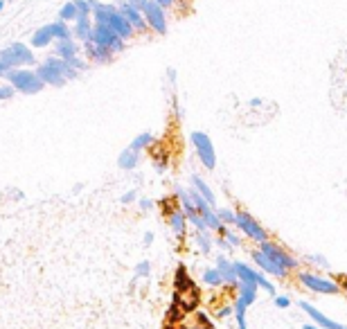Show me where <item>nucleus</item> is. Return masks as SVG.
I'll use <instances>...</instances> for the list:
<instances>
[{
  "mask_svg": "<svg viewBox=\"0 0 347 329\" xmlns=\"http://www.w3.org/2000/svg\"><path fill=\"white\" fill-rule=\"evenodd\" d=\"M36 75L41 77V81H43L45 86H57V88H61V86H66L68 79H75V77L79 75V70H75V68L70 66V61H66V59L50 57L36 68Z\"/></svg>",
  "mask_w": 347,
  "mask_h": 329,
  "instance_id": "nucleus-2",
  "label": "nucleus"
},
{
  "mask_svg": "<svg viewBox=\"0 0 347 329\" xmlns=\"http://www.w3.org/2000/svg\"><path fill=\"white\" fill-rule=\"evenodd\" d=\"M275 304H277L279 309H286V306L291 304V300H288L286 295H275Z\"/></svg>",
  "mask_w": 347,
  "mask_h": 329,
  "instance_id": "nucleus-34",
  "label": "nucleus"
},
{
  "mask_svg": "<svg viewBox=\"0 0 347 329\" xmlns=\"http://www.w3.org/2000/svg\"><path fill=\"white\" fill-rule=\"evenodd\" d=\"M156 3L160 5V7L165 9V12H167V9H171V7H174V0H156Z\"/></svg>",
  "mask_w": 347,
  "mask_h": 329,
  "instance_id": "nucleus-38",
  "label": "nucleus"
},
{
  "mask_svg": "<svg viewBox=\"0 0 347 329\" xmlns=\"http://www.w3.org/2000/svg\"><path fill=\"white\" fill-rule=\"evenodd\" d=\"M153 144V135L151 133H140V135H135L133 138V142L129 144V149H133V151H142V149H147V147H151Z\"/></svg>",
  "mask_w": 347,
  "mask_h": 329,
  "instance_id": "nucleus-25",
  "label": "nucleus"
},
{
  "mask_svg": "<svg viewBox=\"0 0 347 329\" xmlns=\"http://www.w3.org/2000/svg\"><path fill=\"white\" fill-rule=\"evenodd\" d=\"M14 97V86H0V102H5V99H12Z\"/></svg>",
  "mask_w": 347,
  "mask_h": 329,
  "instance_id": "nucleus-31",
  "label": "nucleus"
},
{
  "mask_svg": "<svg viewBox=\"0 0 347 329\" xmlns=\"http://www.w3.org/2000/svg\"><path fill=\"white\" fill-rule=\"evenodd\" d=\"M169 228L178 239H185V234H187V216H185L183 210L169 212Z\"/></svg>",
  "mask_w": 347,
  "mask_h": 329,
  "instance_id": "nucleus-15",
  "label": "nucleus"
},
{
  "mask_svg": "<svg viewBox=\"0 0 347 329\" xmlns=\"http://www.w3.org/2000/svg\"><path fill=\"white\" fill-rule=\"evenodd\" d=\"M216 214L223 225H234V221H237V212H232L230 207H216Z\"/></svg>",
  "mask_w": 347,
  "mask_h": 329,
  "instance_id": "nucleus-27",
  "label": "nucleus"
},
{
  "mask_svg": "<svg viewBox=\"0 0 347 329\" xmlns=\"http://www.w3.org/2000/svg\"><path fill=\"white\" fill-rule=\"evenodd\" d=\"M117 9H120V12L124 14V18L131 23V27H133V30L138 32V34H144V32L149 30L147 21H144V16H142V9L133 7V5H131L129 0H120V5H117Z\"/></svg>",
  "mask_w": 347,
  "mask_h": 329,
  "instance_id": "nucleus-11",
  "label": "nucleus"
},
{
  "mask_svg": "<svg viewBox=\"0 0 347 329\" xmlns=\"http://www.w3.org/2000/svg\"><path fill=\"white\" fill-rule=\"evenodd\" d=\"M216 246H219V248H223V250H230V248H232L228 241H225V237H223V234H221V237L216 239Z\"/></svg>",
  "mask_w": 347,
  "mask_h": 329,
  "instance_id": "nucleus-35",
  "label": "nucleus"
},
{
  "mask_svg": "<svg viewBox=\"0 0 347 329\" xmlns=\"http://www.w3.org/2000/svg\"><path fill=\"white\" fill-rule=\"evenodd\" d=\"M203 282H205L207 286H214V288L225 286V282H223V277H221V273H219V268H216V266L203 270Z\"/></svg>",
  "mask_w": 347,
  "mask_h": 329,
  "instance_id": "nucleus-23",
  "label": "nucleus"
},
{
  "mask_svg": "<svg viewBox=\"0 0 347 329\" xmlns=\"http://www.w3.org/2000/svg\"><path fill=\"white\" fill-rule=\"evenodd\" d=\"M52 41L54 39H52V34H50L48 25H43V27H39V30L34 32V36L30 39V43H32V48H48Z\"/></svg>",
  "mask_w": 347,
  "mask_h": 329,
  "instance_id": "nucleus-22",
  "label": "nucleus"
},
{
  "mask_svg": "<svg viewBox=\"0 0 347 329\" xmlns=\"http://www.w3.org/2000/svg\"><path fill=\"white\" fill-rule=\"evenodd\" d=\"M194 237V243H196L198 246V250L203 252V255H210V250H212V239H210V230H207V232H194L192 234Z\"/></svg>",
  "mask_w": 347,
  "mask_h": 329,
  "instance_id": "nucleus-24",
  "label": "nucleus"
},
{
  "mask_svg": "<svg viewBox=\"0 0 347 329\" xmlns=\"http://www.w3.org/2000/svg\"><path fill=\"white\" fill-rule=\"evenodd\" d=\"M90 41L95 45H102V48H108L113 54L122 52L124 50V41L106 25H99V23H93V34H90Z\"/></svg>",
  "mask_w": 347,
  "mask_h": 329,
  "instance_id": "nucleus-10",
  "label": "nucleus"
},
{
  "mask_svg": "<svg viewBox=\"0 0 347 329\" xmlns=\"http://www.w3.org/2000/svg\"><path fill=\"white\" fill-rule=\"evenodd\" d=\"M223 237H225V241H228L232 248H239V246H241V237H239L237 232H232V230H228V228H225Z\"/></svg>",
  "mask_w": 347,
  "mask_h": 329,
  "instance_id": "nucleus-29",
  "label": "nucleus"
},
{
  "mask_svg": "<svg viewBox=\"0 0 347 329\" xmlns=\"http://www.w3.org/2000/svg\"><path fill=\"white\" fill-rule=\"evenodd\" d=\"M153 243V232H147L144 234V246H151Z\"/></svg>",
  "mask_w": 347,
  "mask_h": 329,
  "instance_id": "nucleus-39",
  "label": "nucleus"
},
{
  "mask_svg": "<svg viewBox=\"0 0 347 329\" xmlns=\"http://www.w3.org/2000/svg\"><path fill=\"white\" fill-rule=\"evenodd\" d=\"M300 309H304L306 313L311 315V320H313L320 329H347V324H340V322H336V320L327 318V315L320 313L313 304H309V302H304V300H300Z\"/></svg>",
  "mask_w": 347,
  "mask_h": 329,
  "instance_id": "nucleus-12",
  "label": "nucleus"
},
{
  "mask_svg": "<svg viewBox=\"0 0 347 329\" xmlns=\"http://www.w3.org/2000/svg\"><path fill=\"white\" fill-rule=\"evenodd\" d=\"M72 3H75L79 16H90V14H93V7H90L88 0H72Z\"/></svg>",
  "mask_w": 347,
  "mask_h": 329,
  "instance_id": "nucleus-28",
  "label": "nucleus"
},
{
  "mask_svg": "<svg viewBox=\"0 0 347 329\" xmlns=\"http://www.w3.org/2000/svg\"><path fill=\"white\" fill-rule=\"evenodd\" d=\"M135 198H138V192H135V189H129V192H124V194L120 196V201L124 203V205H129V203H133Z\"/></svg>",
  "mask_w": 347,
  "mask_h": 329,
  "instance_id": "nucleus-32",
  "label": "nucleus"
},
{
  "mask_svg": "<svg viewBox=\"0 0 347 329\" xmlns=\"http://www.w3.org/2000/svg\"><path fill=\"white\" fill-rule=\"evenodd\" d=\"M142 16H144V21H147V25L151 32H156V34H160V36L167 34V14L156 0H144Z\"/></svg>",
  "mask_w": 347,
  "mask_h": 329,
  "instance_id": "nucleus-9",
  "label": "nucleus"
},
{
  "mask_svg": "<svg viewBox=\"0 0 347 329\" xmlns=\"http://www.w3.org/2000/svg\"><path fill=\"white\" fill-rule=\"evenodd\" d=\"M5 79L9 81V86H14V90L25 95L41 93L45 86L41 77L36 75V70H30V68H12V70L5 72Z\"/></svg>",
  "mask_w": 347,
  "mask_h": 329,
  "instance_id": "nucleus-3",
  "label": "nucleus"
},
{
  "mask_svg": "<svg viewBox=\"0 0 347 329\" xmlns=\"http://www.w3.org/2000/svg\"><path fill=\"white\" fill-rule=\"evenodd\" d=\"M234 225H237L239 232L246 234L250 241H255V243L268 241V232L264 230V225H261L252 214H248V212H237V221H234Z\"/></svg>",
  "mask_w": 347,
  "mask_h": 329,
  "instance_id": "nucleus-8",
  "label": "nucleus"
},
{
  "mask_svg": "<svg viewBox=\"0 0 347 329\" xmlns=\"http://www.w3.org/2000/svg\"><path fill=\"white\" fill-rule=\"evenodd\" d=\"M302 329H320L315 322H309V324H302Z\"/></svg>",
  "mask_w": 347,
  "mask_h": 329,
  "instance_id": "nucleus-43",
  "label": "nucleus"
},
{
  "mask_svg": "<svg viewBox=\"0 0 347 329\" xmlns=\"http://www.w3.org/2000/svg\"><path fill=\"white\" fill-rule=\"evenodd\" d=\"M216 268H219V273H221V277H223L225 286H230L232 291H237L239 277H237V270H234L232 261H228V257H225V255H219V257H216Z\"/></svg>",
  "mask_w": 347,
  "mask_h": 329,
  "instance_id": "nucleus-13",
  "label": "nucleus"
},
{
  "mask_svg": "<svg viewBox=\"0 0 347 329\" xmlns=\"http://www.w3.org/2000/svg\"><path fill=\"white\" fill-rule=\"evenodd\" d=\"M79 18V12H77V7H75V3H66L61 9H59V21H63V23H70V21H77Z\"/></svg>",
  "mask_w": 347,
  "mask_h": 329,
  "instance_id": "nucleus-26",
  "label": "nucleus"
},
{
  "mask_svg": "<svg viewBox=\"0 0 347 329\" xmlns=\"http://www.w3.org/2000/svg\"><path fill=\"white\" fill-rule=\"evenodd\" d=\"M3 9H5V3H3V0H0V12H3Z\"/></svg>",
  "mask_w": 347,
  "mask_h": 329,
  "instance_id": "nucleus-45",
  "label": "nucleus"
},
{
  "mask_svg": "<svg viewBox=\"0 0 347 329\" xmlns=\"http://www.w3.org/2000/svg\"><path fill=\"white\" fill-rule=\"evenodd\" d=\"M140 207H142V210H151L153 201H151V198H140Z\"/></svg>",
  "mask_w": 347,
  "mask_h": 329,
  "instance_id": "nucleus-36",
  "label": "nucleus"
},
{
  "mask_svg": "<svg viewBox=\"0 0 347 329\" xmlns=\"http://www.w3.org/2000/svg\"><path fill=\"white\" fill-rule=\"evenodd\" d=\"M192 187H194V189H196V192H198V194H201V196H203V198H205V201H207V203H210V205H212V207H214V203H216V201H214V192H212V189H210V185H207V183H205V180H203V178H201V176L192 174Z\"/></svg>",
  "mask_w": 347,
  "mask_h": 329,
  "instance_id": "nucleus-19",
  "label": "nucleus"
},
{
  "mask_svg": "<svg viewBox=\"0 0 347 329\" xmlns=\"http://www.w3.org/2000/svg\"><path fill=\"white\" fill-rule=\"evenodd\" d=\"M338 286H340V291L347 293V277H340V284H338Z\"/></svg>",
  "mask_w": 347,
  "mask_h": 329,
  "instance_id": "nucleus-41",
  "label": "nucleus"
},
{
  "mask_svg": "<svg viewBox=\"0 0 347 329\" xmlns=\"http://www.w3.org/2000/svg\"><path fill=\"white\" fill-rule=\"evenodd\" d=\"M250 257H252V261H255V264H257V268H259V270H264V273L275 275V277H286V275H288L286 270H284V268H279V266L275 264V261H270L268 257H266L261 250H252V252H250Z\"/></svg>",
  "mask_w": 347,
  "mask_h": 329,
  "instance_id": "nucleus-14",
  "label": "nucleus"
},
{
  "mask_svg": "<svg viewBox=\"0 0 347 329\" xmlns=\"http://www.w3.org/2000/svg\"><path fill=\"white\" fill-rule=\"evenodd\" d=\"M48 30H50V34H52V39H54V41L72 39V30L68 27V23H63V21H54V23H50Z\"/></svg>",
  "mask_w": 347,
  "mask_h": 329,
  "instance_id": "nucleus-21",
  "label": "nucleus"
},
{
  "mask_svg": "<svg viewBox=\"0 0 347 329\" xmlns=\"http://www.w3.org/2000/svg\"><path fill=\"white\" fill-rule=\"evenodd\" d=\"M250 106H252V108L261 106V99H259V97H252V99H250Z\"/></svg>",
  "mask_w": 347,
  "mask_h": 329,
  "instance_id": "nucleus-40",
  "label": "nucleus"
},
{
  "mask_svg": "<svg viewBox=\"0 0 347 329\" xmlns=\"http://www.w3.org/2000/svg\"><path fill=\"white\" fill-rule=\"evenodd\" d=\"M57 57H59V59H66V61H70L72 57H77V43H75L72 39L57 41Z\"/></svg>",
  "mask_w": 347,
  "mask_h": 329,
  "instance_id": "nucleus-20",
  "label": "nucleus"
},
{
  "mask_svg": "<svg viewBox=\"0 0 347 329\" xmlns=\"http://www.w3.org/2000/svg\"><path fill=\"white\" fill-rule=\"evenodd\" d=\"M232 306H221V311H216V315H219V318H225V315H230L232 313Z\"/></svg>",
  "mask_w": 347,
  "mask_h": 329,
  "instance_id": "nucleus-37",
  "label": "nucleus"
},
{
  "mask_svg": "<svg viewBox=\"0 0 347 329\" xmlns=\"http://www.w3.org/2000/svg\"><path fill=\"white\" fill-rule=\"evenodd\" d=\"M93 21L99 25H106L120 36L122 41L133 39L135 30L131 27V23L124 18V14L115 7V5H106V3H97L93 7Z\"/></svg>",
  "mask_w": 347,
  "mask_h": 329,
  "instance_id": "nucleus-1",
  "label": "nucleus"
},
{
  "mask_svg": "<svg viewBox=\"0 0 347 329\" xmlns=\"http://www.w3.org/2000/svg\"><path fill=\"white\" fill-rule=\"evenodd\" d=\"M133 7H138V9H142V5H144V0H129Z\"/></svg>",
  "mask_w": 347,
  "mask_h": 329,
  "instance_id": "nucleus-42",
  "label": "nucleus"
},
{
  "mask_svg": "<svg viewBox=\"0 0 347 329\" xmlns=\"http://www.w3.org/2000/svg\"><path fill=\"white\" fill-rule=\"evenodd\" d=\"M149 273H151V264H149V261H140V264L135 266V275H138V277H147Z\"/></svg>",
  "mask_w": 347,
  "mask_h": 329,
  "instance_id": "nucleus-30",
  "label": "nucleus"
},
{
  "mask_svg": "<svg viewBox=\"0 0 347 329\" xmlns=\"http://www.w3.org/2000/svg\"><path fill=\"white\" fill-rule=\"evenodd\" d=\"M72 34H75L81 43H88L90 34H93V21H90V16H79V18H77Z\"/></svg>",
  "mask_w": 347,
  "mask_h": 329,
  "instance_id": "nucleus-17",
  "label": "nucleus"
},
{
  "mask_svg": "<svg viewBox=\"0 0 347 329\" xmlns=\"http://www.w3.org/2000/svg\"><path fill=\"white\" fill-rule=\"evenodd\" d=\"M7 70H9V68L5 66V63H0V77H5V72H7Z\"/></svg>",
  "mask_w": 347,
  "mask_h": 329,
  "instance_id": "nucleus-44",
  "label": "nucleus"
},
{
  "mask_svg": "<svg viewBox=\"0 0 347 329\" xmlns=\"http://www.w3.org/2000/svg\"><path fill=\"white\" fill-rule=\"evenodd\" d=\"M259 250L264 252L266 257H268L270 261H275V264L279 266V268H284L286 273H291V270H295L297 266H300V261H297V257H293L291 252L286 250V248H282L279 243H273V241H264L259 243Z\"/></svg>",
  "mask_w": 347,
  "mask_h": 329,
  "instance_id": "nucleus-7",
  "label": "nucleus"
},
{
  "mask_svg": "<svg viewBox=\"0 0 347 329\" xmlns=\"http://www.w3.org/2000/svg\"><path fill=\"white\" fill-rule=\"evenodd\" d=\"M306 259H309V261H313V264H318V266H324V268H327V266H329V261L324 259L322 255H309V257H306Z\"/></svg>",
  "mask_w": 347,
  "mask_h": 329,
  "instance_id": "nucleus-33",
  "label": "nucleus"
},
{
  "mask_svg": "<svg viewBox=\"0 0 347 329\" xmlns=\"http://www.w3.org/2000/svg\"><path fill=\"white\" fill-rule=\"evenodd\" d=\"M138 162H140V153L133 151V149H129V147H126L124 151L120 153V158H117V165H120V169H124V171L135 169Z\"/></svg>",
  "mask_w": 347,
  "mask_h": 329,
  "instance_id": "nucleus-18",
  "label": "nucleus"
},
{
  "mask_svg": "<svg viewBox=\"0 0 347 329\" xmlns=\"http://www.w3.org/2000/svg\"><path fill=\"white\" fill-rule=\"evenodd\" d=\"M297 282H300L306 291L320 293V295H338V293H340L338 282L327 279V277H320V275L313 273V270H302V273H297Z\"/></svg>",
  "mask_w": 347,
  "mask_h": 329,
  "instance_id": "nucleus-4",
  "label": "nucleus"
},
{
  "mask_svg": "<svg viewBox=\"0 0 347 329\" xmlns=\"http://www.w3.org/2000/svg\"><path fill=\"white\" fill-rule=\"evenodd\" d=\"M84 50L86 54H88L90 61H97V63H106L113 59V52L108 48H102V45H95L93 41H88V43H84Z\"/></svg>",
  "mask_w": 347,
  "mask_h": 329,
  "instance_id": "nucleus-16",
  "label": "nucleus"
},
{
  "mask_svg": "<svg viewBox=\"0 0 347 329\" xmlns=\"http://www.w3.org/2000/svg\"><path fill=\"white\" fill-rule=\"evenodd\" d=\"M189 140H192V147H194V151H196L201 165L212 171L216 167V153H214V144H212L210 135L203 133V131H194V133L189 135Z\"/></svg>",
  "mask_w": 347,
  "mask_h": 329,
  "instance_id": "nucleus-6",
  "label": "nucleus"
},
{
  "mask_svg": "<svg viewBox=\"0 0 347 329\" xmlns=\"http://www.w3.org/2000/svg\"><path fill=\"white\" fill-rule=\"evenodd\" d=\"M0 63L12 70V68H27L34 63V54L30 52V48L23 43H12L5 50H0Z\"/></svg>",
  "mask_w": 347,
  "mask_h": 329,
  "instance_id": "nucleus-5",
  "label": "nucleus"
}]
</instances>
